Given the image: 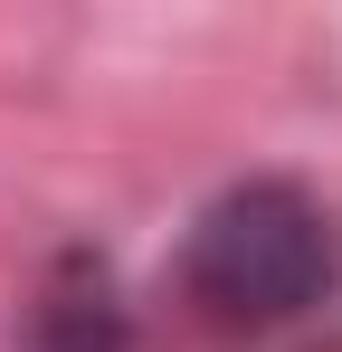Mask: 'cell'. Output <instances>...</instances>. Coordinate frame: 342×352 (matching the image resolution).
<instances>
[{
  "instance_id": "obj_1",
  "label": "cell",
  "mask_w": 342,
  "mask_h": 352,
  "mask_svg": "<svg viewBox=\"0 0 342 352\" xmlns=\"http://www.w3.org/2000/svg\"><path fill=\"white\" fill-rule=\"evenodd\" d=\"M342 286V229L333 210L304 190V181H238L219 190L190 238H181V295L228 324V333H266V324H295L314 314L323 295Z\"/></svg>"
}]
</instances>
